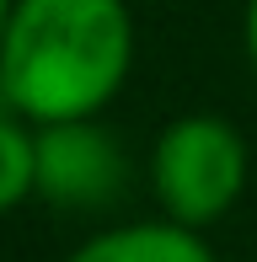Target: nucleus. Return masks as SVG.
<instances>
[{
	"label": "nucleus",
	"mask_w": 257,
	"mask_h": 262,
	"mask_svg": "<svg viewBox=\"0 0 257 262\" xmlns=\"http://www.w3.org/2000/svg\"><path fill=\"white\" fill-rule=\"evenodd\" d=\"M134 64V16L123 0H16L0 38L11 107L38 123L97 118Z\"/></svg>",
	"instance_id": "obj_1"
},
{
	"label": "nucleus",
	"mask_w": 257,
	"mask_h": 262,
	"mask_svg": "<svg viewBox=\"0 0 257 262\" xmlns=\"http://www.w3.org/2000/svg\"><path fill=\"white\" fill-rule=\"evenodd\" d=\"M247 139L220 113H182L150 145V193L161 214L188 230H209L247 193Z\"/></svg>",
	"instance_id": "obj_2"
},
{
	"label": "nucleus",
	"mask_w": 257,
	"mask_h": 262,
	"mask_svg": "<svg viewBox=\"0 0 257 262\" xmlns=\"http://www.w3.org/2000/svg\"><path fill=\"white\" fill-rule=\"evenodd\" d=\"M38 193L59 209H102L123 193V150L97 118L75 123H38Z\"/></svg>",
	"instance_id": "obj_3"
},
{
	"label": "nucleus",
	"mask_w": 257,
	"mask_h": 262,
	"mask_svg": "<svg viewBox=\"0 0 257 262\" xmlns=\"http://www.w3.org/2000/svg\"><path fill=\"white\" fill-rule=\"evenodd\" d=\"M65 262H220V257L209 252L204 230H188L172 220H134V225L97 230Z\"/></svg>",
	"instance_id": "obj_4"
},
{
	"label": "nucleus",
	"mask_w": 257,
	"mask_h": 262,
	"mask_svg": "<svg viewBox=\"0 0 257 262\" xmlns=\"http://www.w3.org/2000/svg\"><path fill=\"white\" fill-rule=\"evenodd\" d=\"M38 193V145L27 118H0V214Z\"/></svg>",
	"instance_id": "obj_5"
},
{
	"label": "nucleus",
	"mask_w": 257,
	"mask_h": 262,
	"mask_svg": "<svg viewBox=\"0 0 257 262\" xmlns=\"http://www.w3.org/2000/svg\"><path fill=\"white\" fill-rule=\"evenodd\" d=\"M247 54H252V70H257V0L247 6Z\"/></svg>",
	"instance_id": "obj_6"
},
{
	"label": "nucleus",
	"mask_w": 257,
	"mask_h": 262,
	"mask_svg": "<svg viewBox=\"0 0 257 262\" xmlns=\"http://www.w3.org/2000/svg\"><path fill=\"white\" fill-rule=\"evenodd\" d=\"M0 118H22L16 107H11V91H6V80H0Z\"/></svg>",
	"instance_id": "obj_7"
},
{
	"label": "nucleus",
	"mask_w": 257,
	"mask_h": 262,
	"mask_svg": "<svg viewBox=\"0 0 257 262\" xmlns=\"http://www.w3.org/2000/svg\"><path fill=\"white\" fill-rule=\"evenodd\" d=\"M11 6H16V0H0V38H6V21H11Z\"/></svg>",
	"instance_id": "obj_8"
}]
</instances>
